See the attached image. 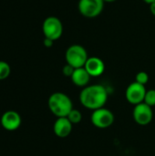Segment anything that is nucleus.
Returning a JSON list of instances; mask_svg holds the SVG:
<instances>
[{
  "mask_svg": "<svg viewBox=\"0 0 155 156\" xmlns=\"http://www.w3.org/2000/svg\"><path fill=\"white\" fill-rule=\"evenodd\" d=\"M107 101L108 91L103 85H88L83 88L79 93V101L81 105L91 111L104 107Z\"/></svg>",
  "mask_w": 155,
  "mask_h": 156,
  "instance_id": "f257e3e1",
  "label": "nucleus"
},
{
  "mask_svg": "<svg viewBox=\"0 0 155 156\" xmlns=\"http://www.w3.org/2000/svg\"><path fill=\"white\" fill-rule=\"evenodd\" d=\"M49 111L57 118L67 117L73 109L71 99L63 92H54L48 100Z\"/></svg>",
  "mask_w": 155,
  "mask_h": 156,
  "instance_id": "f03ea898",
  "label": "nucleus"
},
{
  "mask_svg": "<svg viewBox=\"0 0 155 156\" xmlns=\"http://www.w3.org/2000/svg\"><path fill=\"white\" fill-rule=\"evenodd\" d=\"M65 58L67 64L72 66L74 69H79L84 67L89 56L84 47L79 44H74L67 48Z\"/></svg>",
  "mask_w": 155,
  "mask_h": 156,
  "instance_id": "7ed1b4c3",
  "label": "nucleus"
},
{
  "mask_svg": "<svg viewBox=\"0 0 155 156\" xmlns=\"http://www.w3.org/2000/svg\"><path fill=\"white\" fill-rule=\"evenodd\" d=\"M42 31L45 37L52 40H58L63 34V25L59 18L57 16L47 17L42 24Z\"/></svg>",
  "mask_w": 155,
  "mask_h": 156,
  "instance_id": "20e7f679",
  "label": "nucleus"
},
{
  "mask_svg": "<svg viewBox=\"0 0 155 156\" xmlns=\"http://www.w3.org/2000/svg\"><path fill=\"white\" fill-rule=\"evenodd\" d=\"M91 123L98 129H107L114 122V114L107 108H100L92 111L90 116Z\"/></svg>",
  "mask_w": 155,
  "mask_h": 156,
  "instance_id": "39448f33",
  "label": "nucleus"
},
{
  "mask_svg": "<svg viewBox=\"0 0 155 156\" xmlns=\"http://www.w3.org/2000/svg\"><path fill=\"white\" fill-rule=\"evenodd\" d=\"M103 0H79L78 8L81 16L93 18L101 14L104 8Z\"/></svg>",
  "mask_w": 155,
  "mask_h": 156,
  "instance_id": "423d86ee",
  "label": "nucleus"
},
{
  "mask_svg": "<svg viewBox=\"0 0 155 156\" xmlns=\"http://www.w3.org/2000/svg\"><path fill=\"white\" fill-rule=\"evenodd\" d=\"M146 91L147 90L144 85L133 81L127 87L125 90V98L129 103L135 106L144 101Z\"/></svg>",
  "mask_w": 155,
  "mask_h": 156,
  "instance_id": "0eeeda50",
  "label": "nucleus"
},
{
  "mask_svg": "<svg viewBox=\"0 0 155 156\" xmlns=\"http://www.w3.org/2000/svg\"><path fill=\"white\" fill-rule=\"evenodd\" d=\"M132 117L136 123L139 125L144 126L148 125L153 118V112L152 107L147 105L144 102L137 104L133 108Z\"/></svg>",
  "mask_w": 155,
  "mask_h": 156,
  "instance_id": "6e6552de",
  "label": "nucleus"
},
{
  "mask_svg": "<svg viewBox=\"0 0 155 156\" xmlns=\"http://www.w3.org/2000/svg\"><path fill=\"white\" fill-rule=\"evenodd\" d=\"M0 123L3 129L8 132L16 131L22 123V119L20 114L16 111H6L5 112L0 119Z\"/></svg>",
  "mask_w": 155,
  "mask_h": 156,
  "instance_id": "1a4fd4ad",
  "label": "nucleus"
},
{
  "mask_svg": "<svg viewBox=\"0 0 155 156\" xmlns=\"http://www.w3.org/2000/svg\"><path fill=\"white\" fill-rule=\"evenodd\" d=\"M84 69L90 77H100L104 73L105 64L103 60L98 57H89L84 65Z\"/></svg>",
  "mask_w": 155,
  "mask_h": 156,
  "instance_id": "9d476101",
  "label": "nucleus"
},
{
  "mask_svg": "<svg viewBox=\"0 0 155 156\" xmlns=\"http://www.w3.org/2000/svg\"><path fill=\"white\" fill-rule=\"evenodd\" d=\"M72 123L67 117L57 118L53 125V132L56 136L59 138L68 137L72 132Z\"/></svg>",
  "mask_w": 155,
  "mask_h": 156,
  "instance_id": "9b49d317",
  "label": "nucleus"
},
{
  "mask_svg": "<svg viewBox=\"0 0 155 156\" xmlns=\"http://www.w3.org/2000/svg\"><path fill=\"white\" fill-rule=\"evenodd\" d=\"M90 78L91 77L90 76V74L87 72V70L83 67V68L75 69L72 76L70 77V80H71L72 83L74 85H76L77 87L85 88L89 85Z\"/></svg>",
  "mask_w": 155,
  "mask_h": 156,
  "instance_id": "f8f14e48",
  "label": "nucleus"
},
{
  "mask_svg": "<svg viewBox=\"0 0 155 156\" xmlns=\"http://www.w3.org/2000/svg\"><path fill=\"white\" fill-rule=\"evenodd\" d=\"M67 118L69 120V122L72 124H78L82 120V114H81V112L79 110L73 108L71 110V112L69 113V115L67 116Z\"/></svg>",
  "mask_w": 155,
  "mask_h": 156,
  "instance_id": "ddd939ff",
  "label": "nucleus"
},
{
  "mask_svg": "<svg viewBox=\"0 0 155 156\" xmlns=\"http://www.w3.org/2000/svg\"><path fill=\"white\" fill-rule=\"evenodd\" d=\"M11 73V68L5 61L0 60V80H4L9 77Z\"/></svg>",
  "mask_w": 155,
  "mask_h": 156,
  "instance_id": "4468645a",
  "label": "nucleus"
},
{
  "mask_svg": "<svg viewBox=\"0 0 155 156\" xmlns=\"http://www.w3.org/2000/svg\"><path fill=\"white\" fill-rule=\"evenodd\" d=\"M144 103H146L147 105H149L150 107H153L155 106V90H148L146 91L145 97H144Z\"/></svg>",
  "mask_w": 155,
  "mask_h": 156,
  "instance_id": "2eb2a0df",
  "label": "nucleus"
},
{
  "mask_svg": "<svg viewBox=\"0 0 155 156\" xmlns=\"http://www.w3.org/2000/svg\"><path fill=\"white\" fill-rule=\"evenodd\" d=\"M135 81L142 84V85H146L149 81V75L145 71H140L136 74L135 77Z\"/></svg>",
  "mask_w": 155,
  "mask_h": 156,
  "instance_id": "dca6fc26",
  "label": "nucleus"
},
{
  "mask_svg": "<svg viewBox=\"0 0 155 156\" xmlns=\"http://www.w3.org/2000/svg\"><path fill=\"white\" fill-rule=\"evenodd\" d=\"M74 70H75V69H74L72 66H70V65H69V64H66V65L63 67V69H62V73H63V75H64L65 77L70 78V77L72 76Z\"/></svg>",
  "mask_w": 155,
  "mask_h": 156,
  "instance_id": "f3484780",
  "label": "nucleus"
},
{
  "mask_svg": "<svg viewBox=\"0 0 155 156\" xmlns=\"http://www.w3.org/2000/svg\"><path fill=\"white\" fill-rule=\"evenodd\" d=\"M43 43H44V46L46 48H51L53 46V44H54V40H52L50 38H48V37H45Z\"/></svg>",
  "mask_w": 155,
  "mask_h": 156,
  "instance_id": "a211bd4d",
  "label": "nucleus"
},
{
  "mask_svg": "<svg viewBox=\"0 0 155 156\" xmlns=\"http://www.w3.org/2000/svg\"><path fill=\"white\" fill-rule=\"evenodd\" d=\"M150 11H151V13L155 16V2L150 4Z\"/></svg>",
  "mask_w": 155,
  "mask_h": 156,
  "instance_id": "6ab92c4d",
  "label": "nucleus"
},
{
  "mask_svg": "<svg viewBox=\"0 0 155 156\" xmlns=\"http://www.w3.org/2000/svg\"><path fill=\"white\" fill-rule=\"evenodd\" d=\"M143 2H145V3H147V4H152V3H153V2H155V0H143Z\"/></svg>",
  "mask_w": 155,
  "mask_h": 156,
  "instance_id": "aec40b11",
  "label": "nucleus"
},
{
  "mask_svg": "<svg viewBox=\"0 0 155 156\" xmlns=\"http://www.w3.org/2000/svg\"><path fill=\"white\" fill-rule=\"evenodd\" d=\"M103 1L106 3H113V2H116L117 0H103Z\"/></svg>",
  "mask_w": 155,
  "mask_h": 156,
  "instance_id": "412c9836",
  "label": "nucleus"
}]
</instances>
